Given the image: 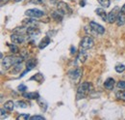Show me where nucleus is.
Wrapping results in <instances>:
<instances>
[{
    "mask_svg": "<svg viewBox=\"0 0 125 120\" xmlns=\"http://www.w3.org/2000/svg\"><path fill=\"white\" fill-rule=\"evenodd\" d=\"M93 90V85L91 82L89 81H85L83 83H81L79 85L78 89H77V94H76V100L79 101L81 99H85L90 92Z\"/></svg>",
    "mask_w": 125,
    "mask_h": 120,
    "instance_id": "nucleus-1",
    "label": "nucleus"
},
{
    "mask_svg": "<svg viewBox=\"0 0 125 120\" xmlns=\"http://www.w3.org/2000/svg\"><path fill=\"white\" fill-rule=\"evenodd\" d=\"M22 62H23V57H16L15 55H8L6 57H3L1 66L3 69L8 70L17 63H22Z\"/></svg>",
    "mask_w": 125,
    "mask_h": 120,
    "instance_id": "nucleus-2",
    "label": "nucleus"
},
{
    "mask_svg": "<svg viewBox=\"0 0 125 120\" xmlns=\"http://www.w3.org/2000/svg\"><path fill=\"white\" fill-rule=\"evenodd\" d=\"M57 11H59L61 14H62L63 15H71L72 13V10L71 8L64 2H58L57 3Z\"/></svg>",
    "mask_w": 125,
    "mask_h": 120,
    "instance_id": "nucleus-3",
    "label": "nucleus"
},
{
    "mask_svg": "<svg viewBox=\"0 0 125 120\" xmlns=\"http://www.w3.org/2000/svg\"><path fill=\"white\" fill-rule=\"evenodd\" d=\"M94 39H93L92 37H90V36H85V37L82 39L81 43H80V47L87 50V49L92 48V47L94 46Z\"/></svg>",
    "mask_w": 125,
    "mask_h": 120,
    "instance_id": "nucleus-4",
    "label": "nucleus"
},
{
    "mask_svg": "<svg viewBox=\"0 0 125 120\" xmlns=\"http://www.w3.org/2000/svg\"><path fill=\"white\" fill-rule=\"evenodd\" d=\"M119 11H120V8L118 6H115L109 14H108V18H107V21L109 23H114V22H116V19H117V16L119 14Z\"/></svg>",
    "mask_w": 125,
    "mask_h": 120,
    "instance_id": "nucleus-5",
    "label": "nucleus"
},
{
    "mask_svg": "<svg viewBox=\"0 0 125 120\" xmlns=\"http://www.w3.org/2000/svg\"><path fill=\"white\" fill-rule=\"evenodd\" d=\"M25 15L28 17H34V18H40L44 15V12L39 9H29L25 12Z\"/></svg>",
    "mask_w": 125,
    "mask_h": 120,
    "instance_id": "nucleus-6",
    "label": "nucleus"
},
{
    "mask_svg": "<svg viewBox=\"0 0 125 120\" xmlns=\"http://www.w3.org/2000/svg\"><path fill=\"white\" fill-rule=\"evenodd\" d=\"M25 36L26 35H23V34H19V33H13L11 35V40L14 44H23L25 42Z\"/></svg>",
    "mask_w": 125,
    "mask_h": 120,
    "instance_id": "nucleus-7",
    "label": "nucleus"
},
{
    "mask_svg": "<svg viewBox=\"0 0 125 120\" xmlns=\"http://www.w3.org/2000/svg\"><path fill=\"white\" fill-rule=\"evenodd\" d=\"M68 76L72 80H78L80 77L82 76V69L81 68H74L68 72Z\"/></svg>",
    "mask_w": 125,
    "mask_h": 120,
    "instance_id": "nucleus-8",
    "label": "nucleus"
},
{
    "mask_svg": "<svg viewBox=\"0 0 125 120\" xmlns=\"http://www.w3.org/2000/svg\"><path fill=\"white\" fill-rule=\"evenodd\" d=\"M90 26H91V28L94 30V32H96L98 35H102V34L105 33V28H104L101 24H99V23H97V22H95V21H91V22H90Z\"/></svg>",
    "mask_w": 125,
    "mask_h": 120,
    "instance_id": "nucleus-9",
    "label": "nucleus"
},
{
    "mask_svg": "<svg viewBox=\"0 0 125 120\" xmlns=\"http://www.w3.org/2000/svg\"><path fill=\"white\" fill-rule=\"evenodd\" d=\"M116 24L118 26H122L125 24V4L119 11V14H118L117 19H116Z\"/></svg>",
    "mask_w": 125,
    "mask_h": 120,
    "instance_id": "nucleus-10",
    "label": "nucleus"
},
{
    "mask_svg": "<svg viewBox=\"0 0 125 120\" xmlns=\"http://www.w3.org/2000/svg\"><path fill=\"white\" fill-rule=\"evenodd\" d=\"M36 65H37V60L35 59V58L29 59L28 60V62H27V64H26V70H25V72H23V73H22V75H20V76L22 77V76L25 75L27 72H30L31 70H33V69L36 67Z\"/></svg>",
    "mask_w": 125,
    "mask_h": 120,
    "instance_id": "nucleus-11",
    "label": "nucleus"
},
{
    "mask_svg": "<svg viewBox=\"0 0 125 120\" xmlns=\"http://www.w3.org/2000/svg\"><path fill=\"white\" fill-rule=\"evenodd\" d=\"M22 96L26 99H29V100H38L40 98V95L38 92H28V93L23 92Z\"/></svg>",
    "mask_w": 125,
    "mask_h": 120,
    "instance_id": "nucleus-12",
    "label": "nucleus"
},
{
    "mask_svg": "<svg viewBox=\"0 0 125 120\" xmlns=\"http://www.w3.org/2000/svg\"><path fill=\"white\" fill-rule=\"evenodd\" d=\"M115 79L113 78V77H108L106 80H105V82H104V86H105V88L108 90H113L114 89V87H115Z\"/></svg>",
    "mask_w": 125,
    "mask_h": 120,
    "instance_id": "nucleus-13",
    "label": "nucleus"
},
{
    "mask_svg": "<svg viewBox=\"0 0 125 120\" xmlns=\"http://www.w3.org/2000/svg\"><path fill=\"white\" fill-rule=\"evenodd\" d=\"M95 14L97 15H99L104 21H107V18H108V15L106 14V12H105V10L104 9H102V8H97L96 10H95Z\"/></svg>",
    "mask_w": 125,
    "mask_h": 120,
    "instance_id": "nucleus-14",
    "label": "nucleus"
},
{
    "mask_svg": "<svg viewBox=\"0 0 125 120\" xmlns=\"http://www.w3.org/2000/svg\"><path fill=\"white\" fill-rule=\"evenodd\" d=\"M49 44H50V38H49L48 36H45V37L40 42V44H39V48H40V49H43V48H45Z\"/></svg>",
    "mask_w": 125,
    "mask_h": 120,
    "instance_id": "nucleus-15",
    "label": "nucleus"
},
{
    "mask_svg": "<svg viewBox=\"0 0 125 120\" xmlns=\"http://www.w3.org/2000/svg\"><path fill=\"white\" fill-rule=\"evenodd\" d=\"M87 57H88V54H87V52H86V49H83V48H81L80 49V51H79V54H78V58L79 61L81 62V63H84L86 59H87Z\"/></svg>",
    "mask_w": 125,
    "mask_h": 120,
    "instance_id": "nucleus-16",
    "label": "nucleus"
},
{
    "mask_svg": "<svg viewBox=\"0 0 125 120\" xmlns=\"http://www.w3.org/2000/svg\"><path fill=\"white\" fill-rule=\"evenodd\" d=\"M4 108H5V110H7V111H13L14 110V108H15V103L13 102V101H7L5 104H4Z\"/></svg>",
    "mask_w": 125,
    "mask_h": 120,
    "instance_id": "nucleus-17",
    "label": "nucleus"
},
{
    "mask_svg": "<svg viewBox=\"0 0 125 120\" xmlns=\"http://www.w3.org/2000/svg\"><path fill=\"white\" fill-rule=\"evenodd\" d=\"M52 17L56 20V21H62V17H63V15L61 14L59 11H56V12H53L52 13Z\"/></svg>",
    "mask_w": 125,
    "mask_h": 120,
    "instance_id": "nucleus-18",
    "label": "nucleus"
},
{
    "mask_svg": "<svg viewBox=\"0 0 125 120\" xmlns=\"http://www.w3.org/2000/svg\"><path fill=\"white\" fill-rule=\"evenodd\" d=\"M43 75H42L41 73H38V74H36L35 75H33L31 78H30V80H36V81H38V82H40V83H42V81H43Z\"/></svg>",
    "mask_w": 125,
    "mask_h": 120,
    "instance_id": "nucleus-19",
    "label": "nucleus"
},
{
    "mask_svg": "<svg viewBox=\"0 0 125 120\" xmlns=\"http://www.w3.org/2000/svg\"><path fill=\"white\" fill-rule=\"evenodd\" d=\"M7 45H8V47L10 48V51L12 52V53H18L19 52V48L16 46V45H12V44H7Z\"/></svg>",
    "mask_w": 125,
    "mask_h": 120,
    "instance_id": "nucleus-20",
    "label": "nucleus"
},
{
    "mask_svg": "<svg viewBox=\"0 0 125 120\" xmlns=\"http://www.w3.org/2000/svg\"><path fill=\"white\" fill-rule=\"evenodd\" d=\"M115 97L118 100H121V101L125 102V91H117L115 93Z\"/></svg>",
    "mask_w": 125,
    "mask_h": 120,
    "instance_id": "nucleus-21",
    "label": "nucleus"
},
{
    "mask_svg": "<svg viewBox=\"0 0 125 120\" xmlns=\"http://www.w3.org/2000/svg\"><path fill=\"white\" fill-rule=\"evenodd\" d=\"M97 1L104 8H108L110 5H111V0H97Z\"/></svg>",
    "mask_w": 125,
    "mask_h": 120,
    "instance_id": "nucleus-22",
    "label": "nucleus"
},
{
    "mask_svg": "<svg viewBox=\"0 0 125 120\" xmlns=\"http://www.w3.org/2000/svg\"><path fill=\"white\" fill-rule=\"evenodd\" d=\"M38 103H39V105H41V107H42V109H43V110H46L47 108V105L46 103H45V101H43L42 99H41V97L38 99Z\"/></svg>",
    "mask_w": 125,
    "mask_h": 120,
    "instance_id": "nucleus-23",
    "label": "nucleus"
},
{
    "mask_svg": "<svg viewBox=\"0 0 125 120\" xmlns=\"http://www.w3.org/2000/svg\"><path fill=\"white\" fill-rule=\"evenodd\" d=\"M115 71H116L117 73H122V72L125 71V65H123V64L116 65V66L115 67Z\"/></svg>",
    "mask_w": 125,
    "mask_h": 120,
    "instance_id": "nucleus-24",
    "label": "nucleus"
},
{
    "mask_svg": "<svg viewBox=\"0 0 125 120\" xmlns=\"http://www.w3.org/2000/svg\"><path fill=\"white\" fill-rule=\"evenodd\" d=\"M30 118V115L27 114V113H23V114H20L16 117L17 120H25V119H29Z\"/></svg>",
    "mask_w": 125,
    "mask_h": 120,
    "instance_id": "nucleus-25",
    "label": "nucleus"
},
{
    "mask_svg": "<svg viewBox=\"0 0 125 120\" xmlns=\"http://www.w3.org/2000/svg\"><path fill=\"white\" fill-rule=\"evenodd\" d=\"M16 105H17L18 107L25 108V107H27L28 104H27L26 102H24V101H17V102H16Z\"/></svg>",
    "mask_w": 125,
    "mask_h": 120,
    "instance_id": "nucleus-26",
    "label": "nucleus"
},
{
    "mask_svg": "<svg viewBox=\"0 0 125 120\" xmlns=\"http://www.w3.org/2000/svg\"><path fill=\"white\" fill-rule=\"evenodd\" d=\"M116 86L119 88V89H125V80H119L116 84Z\"/></svg>",
    "mask_w": 125,
    "mask_h": 120,
    "instance_id": "nucleus-27",
    "label": "nucleus"
},
{
    "mask_svg": "<svg viewBox=\"0 0 125 120\" xmlns=\"http://www.w3.org/2000/svg\"><path fill=\"white\" fill-rule=\"evenodd\" d=\"M45 0H30V3L35 4V5H41V4H43Z\"/></svg>",
    "mask_w": 125,
    "mask_h": 120,
    "instance_id": "nucleus-28",
    "label": "nucleus"
},
{
    "mask_svg": "<svg viewBox=\"0 0 125 120\" xmlns=\"http://www.w3.org/2000/svg\"><path fill=\"white\" fill-rule=\"evenodd\" d=\"M30 119H32V120H43V119H45V118H44V116H42V115H34V116H31V117H30Z\"/></svg>",
    "mask_w": 125,
    "mask_h": 120,
    "instance_id": "nucleus-29",
    "label": "nucleus"
},
{
    "mask_svg": "<svg viewBox=\"0 0 125 120\" xmlns=\"http://www.w3.org/2000/svg\"><path fill=\"white\" fill-rule=\"evenodd\" d=\"M17 89H18V91H20V92H24L25 90H27V86L24 85V84H20V85H18Z\"/></svg>",
    "mask_w": 125,
    "mask_h": 120,
    "instance_id": "nucleus-30",
    "label": "nucleus"
},
{
    "mask_svg": "<svg viewBox=\"0 0 125 120\" xmlns=\"http://www.w3.org/2000/svg\"><path fill=\"white\" fill-rule=\"evenodd\" d=\"M70 53H71L72 55L76 54V47H75V46H73V45L70 46Z\"/></svg>",
    "mask_w": 125,
    "mask_h": 120,
    "instance_id": "nucleus-31",
    "label": "nucleus"
},
{
    "mask_svg": "<svg viewBox=\"0 0 125 120\" xmlns=\"http://www.w3.org/2000/svg\"><path fill=\"white\" fill-rule=\"evenodd\" d=\"M10 0H1V6H3L4 4H6V3H8Z\"/></svg>",
    "mask_w": 125,
    "mask_h": 120,
    "instance_id": "nucleus-32",
    "label": "nucleus"
},
{
    "mask_svg": "<svg viewBox=\"0 0 125 120\" xmlns=\"http://www.w3.org/2000/svg\"><path fill=\"white\" fill-rule=\"evenodd\" d=\"M15 1H16V2H20L21 0H15Z\"/></svg>",
    "mask_w": 125,
    "mask_h": 120,
    "instance_id": "nucleus-33",
    "label": "nucleus"
},
{
    "mask_svg": "<svg viewBox=\"0 0 125 120\" xmlns=\"http://www.w3.org/2000/svg\"><path fill=\"white\" fill-rule=\"evenodd\" d=\"M70 1H73V0H70Z\"/></svg>",
    "mask_w": 125,
    "mask_h": 120,
    "instance_id": "nucleus-34",
    "label": "nucleus"
}]
</instances>
